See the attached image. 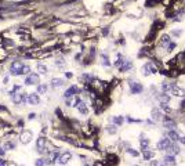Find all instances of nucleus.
Listing matches in <instances>:
<instances>
[{
    "mask_svg": "<svg viewBox=\"0 0 185 166\" xmlns=\"http://www.w3.org/2000/svg\"><path fill=\"white\" fill-rule=\"evenodd\" d=\"M36 150L39 154H44L46 152V138L44 137H39L36 143Z\"/></svg>",
    "mask_w": 185,
    "mask_h": 166,
    "instance_id": "9b49d317",
    "label": "nucleus"
},
{
    "mask_svg": "<svg viewBox=\"0 0 185 166\" xmlns=\"http://www.w3.org/2000/svg\"><path fill=\"white\" fill-rule=\"evenodd\" d=\"M64 85H65V80L61 79V78H52L51 79V87H54V89H60Z\"/></svg>",
    "mask_w": 185,
    "mask_h": 166,
    "instance_id": "a211bd4d",
    "label": "nucleus"
},
{
    "mask_svg": "<svg viewBox=\"0 0 185 166\" xmlns=\"http://www.w3.org/2000/svg\"><path fill=\"white\" fill-rule=\"evenodd\" d=\"M39 83H40V76H39V73L31 72L29 75H26L25 85H28V86H37Z\"/></svg>",
    "mask_w": 185,
    "mask_h": 166,
    "instance_id": "f257e3e1",
    "label": "nucleus"
},
{
    "mask_svg": "<svg viewBox=\"0 0 185 166\" xmlns=\"http://www.w3.org/2000/svg\"><path fill=\"white\" fill-rule=\"evenodd\" d=\"M37 72L42 73V75H46L47 73V67L43 64H37Z\"/></svg>",
    "mask_w": 185,
    "mask_h": 166,
    "instance_id": "393cba45",
    "label": "nucleus"
},
{
    "mask_svg": "<svg viewBox=\"0 0 185 166\" xmlns=\"http://www.w3.org/2000/svg\"><path fill=\"white\" fill-rule=\"evenodd\" d=\"M163 162H165L166 166H176L177 165L176 156H174V155H169V154H166V156L163 158Z\"/></svg>",
    "mask_w": 185,
    "mask_h": 166,
    "instance_id": "dca6fc26",
    "label": "nucleus"
},
{
    "mask_svg": "<svg viewBox=\"0 0 185 166\" xmlns=\"http://www.w3.org/2000/svg\"><path fill=\"white\" fill-rule=\"evenodd\" d=\"M141 72H142V75H145V76H148V75H153V73L157 72V69L153 67L152 62H146V64L141 68Z\"/></svg>",
    "mask_w": 185,
    "mask_h": 166,
    "instance_id": "39448f33",
    "label": "nucleus"
},
{
    "mask_svg": "<svg viewBox=\"0 0 185 166\" xmlns=\"http://www.w3.org/2000/svg\"><path fill=\"white\" fill-rule=\"evenodd\" d=\"M112 122L115 123V126H120V125H123L125 118H123V116H113L112 118Z\"/></svg>",
    "mask_w": 185,
    "mask_h": 166,
    "instance_id": "5701e85b",
    "label": "nucleus"
},
{
    "mask_svg": "<svg viewBox=\"0 0 185 166\" xmlns=\"http://www.w3.org/2000/svg\"><path fill=\"white\" fill-rule=\"evenodd\" d=\"M151 116H152V119L155 122H159V121H162L163 119V112H162V110L160 108H153L152 110V112H151Z\"/></svg>",
    "mask_w": 185,
    "mask_h": 166,
    "instance_id": "ddd939ff",
    "label": "nucleus"
},
{
    "mask_svg": "<svg viewBox=\"0 0 185 166\" xmlns=\"http://www.w3.org/2000/svg\"><path fill=\"white\" fill-rule=\"evenodd\" d=\"M4 154H6V151H4V148H1V147H0V156H3Z\"/></svg>",
    "mask_w": 185,
    "mask_h": 166,
    "instance_id": "e433bc0d",
    "label": "nucleus"
},
{
    "mask_svg": "<svg viewBox=\"0 0 185 166\" xmlns=\"http://www.w3.org/2000/svg\"><path fill=\"white\" fill-rule=\"evenodd\" d=\"M171 144V141H170L167 137H163V138H160L159 141H157V144H156V148L159 151H166L167 148H169V146Z\"/></svg>",
    "mask_w": 185,
    "mask_h": 166,
    "instance_id": "423d86ee",
    "label": "nucleus"
},
{
    "mask_svg": "<svg viewBox=\"0 0 185 166\" xmlns=\"http://www.w3.org/2000/svg\"><path fill=\"white\" fill-rule=\"evenodd\" d=\"M22 68H24V64L21 61H14L10 67V71H11V75L14 76H20L22 75Z\"/></svg>",
    "mask_w": 185,
    "mask_h": 166,
    "instance_id": "7ed1b4c3",
    "label": "nucleus"
},
{
    "mask_svg": "<svg viewBox=\"0 0 185 166\" xmlns=\"http://www.w3.org/2000/svg\"><path fill=\"white\" fill-rule=\"evenodd\" d=\"M131 68H133V62L130 60H125L123 61V64L120 65L119 71H120V72H127V71H130Z\"/></svg>",
    "mask_w": 185,
    "mask_h": 166,
    "instance_id": "6ab92c4d",
    "label": "nucleus"
},
{
    "mask_svg": "<svg viewBox=\"0 0 185 166\" xmlns=\"http://www.w3.org/2000/svg\"><path fill=\"white\" fill-rule=\"evenodd\" d=\"M44 165H46V163H44V159H43V158H39L36 161V163H35V166H44Z\"/></svg>",
    "mask_w": 185,
    "mask_h": 166,
    "instance_id": "f704fd0d",
    "label": "nucleus"
},
{
    "mask_svg": "<svg viewBox=\"0 0 185 166\" xmlns=\"http://www.w3.org/2000/svg\"><path fill=\"white\" fill-rule=\"evenodd\" d=\"M0 166H7V162L3 158H0Z\"/></svg>",
    "mask_w": 185,
    "mask_h": 166,
    "instance_id": "c9c22d12",
    "label": "nucleus"
},
{
    "mask_svg": "<svg viewBox=\"0 0 185 166\" xmlns=\"http://www.w3.org/2000/svg\"><path fill=\"white\" fill-rule=\"evenodd\" d=\"M165 47H166V50H167V51H169V53H170V51H173V50L176 49V47H177V45H176V43H174V42L171 40V42H170V43H169V45H166Z\"/></svg>",
    "mask_w": 185,
    "mask_h": 166,
    "instance_id": "c85d7f7f",
    "label": "nucleus"
},
{
    "mask_svg": "<svg viewBox=\"0 0 185 166\" xmlns=\"http://www.w3.org/2000/svg\"><path fill=\"white\" fill-rule=\"evenodd\" d=\"M123 61H125V58L122 57V54H119V56H117V60L115 61V67H117V68H120V65L123 64Z\"/></svg>",
    "mask_w": 185,
    "mask_h": 166,
    "instance_id": "c756f323",
    "label": "nucleus"
},
{
    "mask_svg": "<svg viewBox=\"0 0 185 166\" xmlns=\"http://www.w3.org/2000/svg\"><path fill=\"white\" fill-rule=\"evenodd\" d=\"M32 138H33V134L31 130H24L21 133V143L22 144H29V143L32 141Z\"/></svg>",
    "mask_w": 185,
    "mask_h": 166,
    "instance_id": "6e6552de",
    "label": "nucleus"
},
{
    "mask_svg": "<svg viewBox=\"0 0 185 166\" xmlns=\"http://www.w3.org/2000/svg\"><path fill=\"white\" fill-rule=\"evenodd\" d=\"M26 102H28L29 105H37L39 102H40V97H39V94L37 93H31L26 96Z\"/></svg>",
    "mask_w": 185,
    "mask_h": 166,
    "instance_id": "0eeeda50",
    "label": "nucleus"
},
{
    "mask_svg": "<svg viewBox=\"0 0 185 166\" xmlns=\"http://www.w3.org/2000/svg\"><path fill=\"white\" fill-rule=\"evenodd\" d=\"M163 126H165L167 130H176V127H177V123H176L173 119H170V118H166L165 122H163Z\"/></svg>",
    "mask_w": 185,
    "mask_h": 166,
    "instance_id": "f3484780",
    "label": "nucleus"
},
{
    "mask_svg": "<svg viewBox=\"0 0 185 166\" xmlns=\"http://www.w3.org/2000/svg\"><path fill=\"white\" fill-rule=\"evenodd\" d=\"M178 141L181 143V144H185V136H184V137H180V140H178Z\"/></svg>",
    "mask_w": 185,
    "mask_h": 166,
    "instance_id": "4c0bfd02",
    "label": "nucleus"
},
{
    "mask_svg": "<svg viewBox=\"0 0 185 166\" xmlns=\"http://www.w3.org/2000/svg\"><path fill=\"white\" fill-rule=\"evenodd\" d=\"M170 42H171V37H170V36H167V35H165V36H162L160 45H162V46H166V45H169Z\"/></svg>",
    "mask_w": 185,
    "mask_h": 166,
    "instance_id": "bb28decb",
    "label": "nucleus"
},
{
    "mask_svg": "<svg viewBox=\"0 0 185 166\" xmlns=\"http://www.w3.org/2000/svg\"><path fill=\"white\" fill-rule=\"evenodd\" d=\"M134 166H140V165H134Z\"/></svg>",
    "mask_w": 185,
    "mask_h": 166,
    "instance_id": "37998d69",
    "label": "nucleus"
},
{
    "mask_svg": "<svg viewBox=\"0 0 185 166\" xmlns=\"http://www.w3.org/2000/svg\"><path fill=\"white\" fill-rule=\"evenodd\" d=\"M151 165H152V166H157V165H159V162H157V161H153Z\"/></svg>",
    "mask_w": 185,
    "mask_h": 166,
    "instance_id": "ea45409f",
    "label": "nucleus"
},
{
    "mask_svg": "<svg viewBox=\"0 0 185 166\" xmlns=\"http://www.w3.org/2000/svg\"><path fill=\"white\" fill-rule=\"evenodd\" d=\"M166 137L169 138L171 143H177L178 140H180V137H181V136L178 134L177 130H169V132H167V134H166Z\"/></svg>",
    "mask_w": 185,
    "mask_h": 166,
    "instance_id": "4468645a",
    "label": "nucleus"
},
{
    "mask_svg": "<svg viewBox=\"0 0 185 166\" xmlns=\"http://www.w3.org/2000/svg\"><path fill=\"white\" fill-rule=\"evenodd\" d=\"M116 126H113V125H111V126H108V127H106V132H108V133H111V134H115L116 133Z\"/></svg>",
    "mask_w": 185,
    "mask_h": 166,
    "instance_id": "2f4dec72",
    "label": "nucleus"
},
{
    "mask_svg": "<svg viewBox=\"0 0 185 166\" xmlns=\"http://www.w3.org/2000/svg\"><path fill=\"white\" fill-rule=\"evenodd\" d=\"M160 104H169L170 102V94H167V93H162V96H160Z\"/></svg>",
    "mask_w": 185,
    "mask_h": 166,
    "instance_id": "4be33fe9",
    "label": "nucleus"
},
{
    "mask_svg": "<svg viewBox=\"0 0 185 166\" xmlns=\"http://www.w3.org/2000/svg\"><path fill=\"white\" fill-rule=\"evenodd\" d=\"M140 146H141V148H142V150L148 148V147H149V138H145V137L140 138Z\"/></svg>",
    "mask_w": 185,
    "mask_h": 166,
    "instance_id": "b1692460",
    "label": "nucleus"
},
{
    "mask_svg": "<svg viewBox=\"0 0 185 166\" xmlns=\"http://www.w3.org/2000/svg\"><path fill=\"white\" fill-rule=\"evenodd\" d=\"M157 166H166V165H165V163H159V165H157Z\"/></svg>",
    "mask_w": 185,
    "mask_h": 166,
    "instance_id": "79ce46f5",
    "label": "nucleus"
},
{
    "mask_svg": "<svg viewBox=\"0 0 185 166\" xmlns=\"http://www.w3.org/2000/svg\"><path fill=\"white\" fill-rule=\"evenodd\" d=\"M4 147H6L7 150H14V148H15V143H12V141H7Z\"/></svg>",
    "mask_w": 185,
    "mask_h": 166,
    "instance_id": "473e14b6",
    "label": "nucleus"
},
{
    "mask_svg": "<svg viewBox=\"0 0 185 166\" xmlns=\"http://www.w3.org/2000/svg\"><path fill=\"white\" fill-rule=\"evenodd\" d=\"M102 64H104L105 67H109V65H111V61H109L106 54H102Z\"/></svg>",
    "mask_w": 185,
    "mask_h": 166,
    "instance_id": "7c9ffc66",
    "label": "nucleus"
},
{
    "mask_svg": "<svg viewBox=\"0 0 185 166\" xmlns=\"http://www.w3.org/2000/svg\"><path fill=\"white\" fill-rule=\"evenodd\" d=\"M166 151H167V154H169V155H174V156H176V155H178L180 152H181L180 147H178L177 144H176V143H171V144L169 146V148H167Z\"/></svg>",
    "mask_w": 185,
    "mask_h": 166,
    "instance_id": "2eb2a0df",
    "label": "nucleus"
},
{
    "mask_svg": "<svg viewBox=\"0 0 185 166\" xmlns=\"http://www.w3.org/2000/svg\"><path fill=\"white\" fill-rule=\"evenodd\" d=\"M47 91V85H37V94H44Z\"/></svg>",
    "mask_w": 185,
    "mask_h": 166,
    "instance_id": "a878e982",
    "label": "nucleus"
},
{
    "mask_svg": "<svg viewBox=\"0 0 185 166\" xmlns=\"http://www.w3.org/2000/svg\"><path fill=\"white\" fill-rule=\"evenodd\" d=\"M71 159H72V154H71V152H64V154H60L57 162L60 163V165H66Z\"/></svg>",
    "mask_w": 185,
    "mask_h": 166,
    "instance_id": "9d476101",
    "label": "nucleus"
},
{
    "mask_svg": "<svg viewBox=\"0 0 185 166\" xmlns=\"http://www.w3.org/2000/svg\"><path fill=\"white\" fill-rule=\"evenodd\" d=\"M127 154L134 156V158H138V156H140V152H138L137 150H134V148H129V150H127Z\"/></svg>",
    "mask_w": 185,
    "mask_h": 166,
    "instance_id": "cd10ccee",
    "label": "nucleus"
},
{
    "mask_svg": "<svg viewBox=\"0 0 185 166\" xmlns=\"http://www.w3.org/2000/svg\"><path fill=\"white\" fill-rule=\"evenodd\" d=\"M130 93L131 94H141L142 91H144V86H142V83H140V82H130Z\"/></svg>",
    "mask_w": 185,
    "mask_h": 166,
    "instance_id": "20e7f679",
    "label": "nucleus"
},
{
    "mask_svg": "<svg viewBox=\"0 0 185 166\" xmlns=\"http://www.w3.org/2000/svg\"><path fill=\"white\" fill-rule=\"evenodd\" d=\"M77 108V111L80 113H83V115H87L89 113V108H87V105H86V102L84 101H82L80 98L77 100V102H76V105H75Z\"/></svg>",
    "mask_w": 185,
    "mask_h": 166,
    "instance_id": "f8f14e48",
    "label": "nucleus"
},
{
    "mask_svg": "<svg viewBox=\"0 0 185 166\" xmlns=\"http://www.w3.org/2000/svg\"><path fill=\"white\" fill-rule=\"evenodd\" d=\"M170 93L174 94V96H178V97H184V96H185V90L184 89H180L177 85H174Z\"/></svg>",
    "mask_w": 185,
    "mask_h": 166,
    "instance_id": "aec40b11",
    "label": "nucleus"
},
{
    "mask_svg": "<svg viewBox=\"0 0 185 166\" xmlns=\"http://www.w3.org/2000/svg\"><path fill=\"white\" fill-rule=\"evenodd\" d=\"M72 76H73V75H72L71 72H68V73H66V78H72Z\"/></svg>",
    "mask_w": 185,
    "mask_h": 166,
    "instance_id": "a19ab883",
    "label": "nucleus"
},
{
    "mask_svg": "<svg viewBox=\"0 0 185 166\" xmlns=\"http://www.w3.org/2000/svg\"><path fill=\"white\" fill-rule=\"evenodd\" d=\"M35 116H36V115H35V113H29V119H33V118H35Z\"/></svg>",
    "mask_w": 185,
    "mask_h": 166,
    "instance_id": "58836bf2",
    "label": "nucleus"
},
{
    "mask_svg": "<svg viewBox=\"0 0 185 166\" xmlns=\"http://www.w3.org/2000/svg\"><path fill=\"white\" fill-rule=\"evenodd\" d=\"M142 156H144L145 161H151V159L155 156V152L151 151L149 148H145V150H142Z\"/></svg>",
    "mask_w": 185,
    "mask_h": 166,
    "instance_id": "412c9836",
    "label": "nucleus"
},
{
    "mask_svg": "<svg viewBox=\"0 0 185 166\" xmlns=\"http://www.w3.org/2000/svg\"><path fill=\"white\" fill-rule=\"evenodd\" d=\"M77 93H79V87L73 85V86H71V87H68V89L65 90L64 97L65 98H72V97H75Z\"/></svg>",
    "mask_w": 185,
    "mask_h": 166,
    "instance_id": "1a4fd4ad",
    "label": "nucleus"
},
{
    "mask_svg": "<svg viewBox=\"0 0 185 166\" xmlns=\"http://www.w3.org/2000/svg\"><path fill=\"white\" fill-rule=\"evenodd\" d=\"M31 73V68H29L28 65H24V68H22V75H29Z\"/></svg>",
    "mask_w": 185,
    "mask_h": 166,
    "instance_id": "72a5a7b5",
    "label": "nucleus"
},
{
    "mask_svg": "<svg viewBox=\"0 0 185 166\" xmlns=\"http://www.w3.org/2000/svg\"><path fill=\"white\" fill-rule=\"evenodd\" d=\"M11 100L15 105H24L26 102V94L22 93V91H17V93H12Z\"/></svg>",
    "mask_w": 185,
    "mask_h": 166,
    "instance_id": "f03ea898",
    "label": "nucleus"
}]
</instances>
